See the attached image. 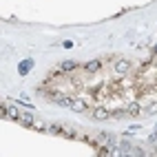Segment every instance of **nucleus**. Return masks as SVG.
Here are the masks:
<instances>
[{
    "label": "nucleus",
    "mask_w": 157,
    "mask_h": 157,
    "mask_svg": "<svg viewBox=\"0 0 157 157\" xmlns=\"http://www.w3.org/2000/svg\"><path fill=\"white\" fill-rule=\"evenodd\" d=\"M131 71V62L128 60H117L115 62V73L117 75H124V73H128Z\"/></svg>",
    "instance_id": "nucleus-1"
},
{
    "label": "nucleus",
    "mask_w": 157,
    "mask_h": 157,
    "mask_svg": "<svg viewBox=\"0 0 157 157\" xmlns=\"http://www.w3.org/2000/svg\"><path fill=\"white\" fill-rule=\"evenodd\" d=\"M31 69H33V58H27V60H22L18 64V73H20V75H27Z\"/></svg>",
    "instance_id": "nucleus-2"
},
{
    "label": "nucleus",
    "mask_w": 157,
    "mask_h": 157,
    "mask_svg": "<svg viewBox=\"0 0 157 157\" xmlns=\"http://www.w3.org/2000/svg\"><path fill=\"white\" fill-rule=\"evenodd\" d=\"M111 115H113V113H111L109 109H104V106H98L95 111H93V117H95V120H109Z\"/></svg>",
    "instance_id": "nucleus-3"
},
{
    "label": "nucleus",
    "mask_w": 157,
    "mask_h": 157,
    "mask_svg": "<svg viewBox=\"0 0 157 157\" xmlns=\"http://www.w3.org/2000/svg\"><path fill=\"white\" fill-rule=\"evenodd\" d=\"M102 69V62L100 60H91V62H86L84 64V71H89V73H95V71H100Z\"/></svg>",
    "instance_id": "nucleus-4"
},
{
    "label": "nucleus",
    "mask_w": 157,
    "mask_h": 157,
    "mask_svg": "<svg viewBox=\"0 0 157 157\" xmlns=\"http://www.w3.org/2000/svg\"><path fill=\"white\" fill-rule=\"evenodd\" d=\"M71 109L78 111V113H82V111H86V102L84 100H73V106Z\"/></svg>",
    "instance_id": "nucleus-5"
},
{
    "label": "nucleus",
    "mask_w": 157,
    "mask_h": 157,
    "mask_svg": "<svg viewBox=\"0 0 157 157\" xmlns=\"http://www.w3.org/2000/svg\"><path fill=\"white\" fill-rule=\"evenodd\" d=\"M124 113H126V115H140V113H142V109L137 106V104H131L128 109H124Z\"/></svg>",
    "instance_id": "nucleus-6"
},
{
    "label": "nucleus",
    "mask_w": 157,
    "mask_h": 157,
    "mask_svg": "<svg viewBox=\"0 0 157 157\" xmlns=\"http://www.w3.org/2000/svg\"><path fill=\"white\" fill-rule=\"evenodd\" d=\"M18 120H20V122H25L27 126H31V124H33V117H31L29 113H20V115H18Z\"/></svg>",
    "instance_id": "nucleus-7"
},
{
    "label": "nucleus",
    "mask_w": 157,
    "mask_h": 157,
    "mask_svg": "<svg viewBox=\"0 0 157 157\" xmlns=\"http://www.w3.org/2000/svg\"><path fill=\"white\" fill-rule=\"evenodd\" d=\"M75 67H78V64H75L73 60H67V62H62V64H60L62 71H71V69H75Z\"/></svg>",
    "instance_id": "nucleus-8"
},
{
    "label": "nucleus",
    "mask_w": 157,
    "mask_h": 157,
    "mask_svg": "<svg viewBox=\"0 0 157 157\" xmlns=\"http://www.w3.org/2000/svg\"><path fill=\"white\" fill-rule=\"evenodd\" d=\"M60 135H62V137H73V135H75V131H73V128H64V126H60Z\"/></svg>",
    "instance_id": "nucleus-9"
},
{
    "label": "nucleus",
    "mask_w": 157,
    "mask_h": 157,
    "mask_svg": "<svg viewBox=\"0 0 157 157\" xmlns=\"http://www.w3.org/2000/svg\"><path fill=\"white\" fill-rule=\"evenodd\" d=\"M31 128H36V131H49V126H44V124H40V122H33V124H31Z\"/></svg>",
    "instance_id": "nucleus-10"
},
{
    "label": "nucleus",
    "mask_w": 157,
    "mask_h": 157,
    "mask_svg": "<svg viewBox=\"0 0 157 157\" xmlns=\"http://www.w3.org/2000/svg\"><path fill=\"white\" fill-rule=\"evenodd\" d=\"M148 113H157V104H151V109H148Z\"/></svg>",
    "instance_id": "nucleus-11"
},
{
    "label": "nucleus",
    "mask_w": 157,
    "mask_h": 157,
    "mask_svg": "<svg viewBox=\"0 0 157 157\" xmlns=\"http://www.w3.org/2000/svg\"><path fill=\"white\" fill-rule=\"evenodd\" d=\"M155 53H157V47H155Z\"/></svg>",
    "instance_id": "nucleus-12"
}]
</instances>
